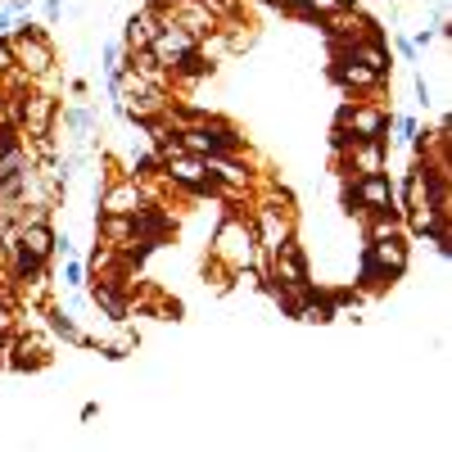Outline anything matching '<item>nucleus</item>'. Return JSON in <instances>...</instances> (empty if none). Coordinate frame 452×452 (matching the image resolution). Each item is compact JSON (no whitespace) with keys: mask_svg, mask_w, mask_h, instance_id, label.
Masks as SVG:
<instances>
[{"mask_svg":"<svg viewBox=\"0 0 452 452\" xmlns=\"http://www.w3.org/2000/svg\"><path fill=\"white\" fill-rule=\"evenodd\" d=\"M23 59H32V68H36V72L50 64V55H45V45H41V41H23Z\"/></svg>","mask_w":452,"mask_h":452,"instance_id":"9d476101","label":"nucleus"},{"mask_svg":"<svg viewBox=\"0 0 452 452\" xmlns=\"http://www.w3.org/2000/svg\"><path fill=\"white\" fill-rule=\"evenodd\" d=\"M222 253H231V258H249V231H244L240 222H231L222 231Z\"/></svg>","mask_w":452,"mask_h":452,"instance_id":"20e7f679","label":"nucleus"},{"mask_svg":"<svg viewBox=\"0 0 452 452\" xmlns=\"http://www.w3.org/2000/svg\"><path fill=\"white\" fill-rule=\"evenodd\" d=\"M226 145H236L231 131H186V150H194V154H217Z\"/></svg>","mask_w":452,"mask_h":452,"instance_id":"7ed1b4c3","label":"nucleus"},{"mask_svg":"<svg viewBox=\"0 0 452 452\" xmlns=\"http://www.w3.org/2000/svg\"><path fill=\"white\" fill-rule=\"evenodd\" d=\"M312 9H326V14H339V9H344V0H308Z\"/></svg>","mask_w":452,"mask_h":452,"instance_id":"4468645a","label":"nucleus"},{"mask_svg":"<svg viewBox=\"0 0 452 452\" xmlns=\"http://www.w3.org/2000/svg\"><path fill=\"white\" fill-rule=\"evenodd\" d=\"M45 118H50V100H32V131L36 136L45 131Z\"/></svg>","mask_w":452,"mask_h":452,"instance_id":"9b49d317","label":"nucleus"},{"mask_svg":"<svg viewBox=\"0 0 452 452\" xmlns=\"http://www.w3.org/2000/svg\"><path fill=\"white\" fill-rule=\"evenodd\" d=\"M353 199H362V204H371V209H389V199H394V190H389V181L380 172H366V181L358 190H353Z\"/></svg>","mask_w":452,"mask_h":452,"instance_id":"f03ea898","label":"nucleus"},{"mask_svg":"<svg viewBox=\"0 0 452 452\" xmlns=\"http://www.w3.org/2000/svg\"><path fill=\"white\" fill-rule=\"evenodd\" d=\"M0 32H5V14H0Z\"/></svg>","mask_w":452,"mask_h":452,"instance_id":"a211bd4d","label":"nucleus"},{"mask_svg":"<svg viewBox=\"0 0 452 452\" xmlns=\"http://www.w3.org/2000/svg\"><path fill=\"white\" fill-rule=\"evenodd\" d=\"M402 263H407V249H402V240H398V236H375V240H371V249H366L362 276H366V280H371L375 272L398 276V272H402Z\"/></svg>","mask_w":452,"mask_h":452,"instance_id":"f257e3e1","label":"nucleus"},{"mask_svg":"<svg viewBox=\"0 0 452 452\" xmlns=\"http://www.w3.org/2000/svg\"><path fill=\"white\" fill-rule=\"evenodd\" d=\"M285 5H308V0H285Z\"/></svg>","mask_w":452,"mask_h":452,"instance_id":"f3484780","label":"nucleus"},{"mask_svg":"<svg viewBox=\"0 0 452 452\" xmlns=\"http://www.w3.org/2000/svg\"><path fill=\"white\" fill-rule=\"evenodd\" d=\"M23 249H28L32 258H45V253L55 249V236L45 226H28V231H23Z\"/></svg>","mask_w":452,"mask_h":452,"instance_id":"39448f33","label":"nucleus"},{"mask_svg":"<svg viewBox=\"0 0 452 452\" xmlns=\"http://www.w3.org/2000/svg\"><path fill=\"white\" fill-rule=\"evenodd\" d=\"M131 204H136V190H131V186H122V190L109 194V213H136Z\"/></svg>","mask_w":452,"mask_h":452,"instance_id":"1a4fd4ad","label":"nucleus"},{"mask_svg":"<svg viewBox=\"0 0 452 452\" xmlns=\"http://www.w3.org/2000/svg\"><path fill=\"white\" fill-rule=\"evenodd\" d=\"M371 231H375V236H394V217H375Z\"/></svg>","mask_w":452,"mask_h":452,"instance_id":"2eb2a0df","label":"nucleus"},{"mask_svg":"<svg viewBox=\"0 0 452 452\" xmlns=\"http://www.w3.org/2000/svg\"><path fill=\"white\" fill-rule=\"evenodd\" d=\"M14 64V55H9V45H0V68H9Z\"/></svg>","mask_w":452,"mask_h":452,"instance_id":"dca6fc26","label":"nucleus"},{"mask_svg":"<svg viewBox=\"0 0 452 452\" xmlns=\"http://www.w3.org/2000/svg\"><path fill=\"white\" fill-rule=\"evenodd\" d=\"M353 131H358V140H380L385 118L380 114H353Z\"/></svg>","mask_w":452,"mask_h":452,"instance_id":"0eeeda50","label":"nucleus"},{"mask_svg":"<svg viewBox=\"0 0 452 452\" xmlns=\"http://www.w3.org/2000/svg\"><path fill=\"white\" fill-rule=\"evenodd\" d=\"M154 50H158V55H177V59H181V55L190 50V36L181 32V28H167L163 36H154Z\"/></svg>","mask_w":452,"mask_h":452,"instance_id":"423d86ee","label":"nucleus"},{"mask_svg":"<svg viewBox=\"0 0 452 452\" xmlns=\"http://www.w3.org/2000/svg\"><path fill=\"white\" fill-rule=\"evenodd\" d=\"M127 28H131V32H127L131 41H140V45H145V41H154V32H150V18H131Z\"/></svg>","mask_w":452,"mask_h":452,"instance_id":"f8f14e48","label":"nucleus"},{"mask_svg":"<svg viewBox=\"0 0 452 452\" xmlns=\"http://www.w3.org/2000/svg\"><path fill=\"white\" fill-rule=\"evenodd\" d=\"M358 167L362 172H380V140H366L358 150Z\"/></svg>","mask_w":452,"mask_h":452,"instance_id":"6e6552de","label":"nucleus"},{"mask_svg":"<svg viewBox=\"0 0 452 452\" xmlns=\"http://www.w3.org/2000/svg\"><path fill=\"white\" fill-rule=\"evenodd\" d=\"M263 231H267V244H276L280 236H285V226H280V217H276V213H267V217H263Z\"/></svg>","mask_w":452,"mask_h":452,"instance_id":"ddd939ff","label":"nucleus"}]
</instances>
